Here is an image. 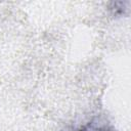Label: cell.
Listing matches in <instances>:
<instances>
[{"mask_svg":"<svg viewBox=\"0 0 131 131\" xmlns=\"http://www.w3.org/2000/svg\"><path fill=\"white\" fill-rule=\"evenodd\" d=\"M78 131H115L112 127L105 125V124H99V123H88Z\"/></svg>","mask_w":131,"mask_h":131,"instance_id":"1","label":"cell"}]
</instances>
